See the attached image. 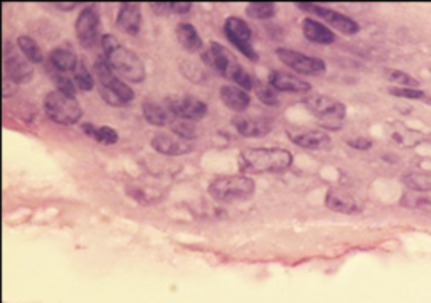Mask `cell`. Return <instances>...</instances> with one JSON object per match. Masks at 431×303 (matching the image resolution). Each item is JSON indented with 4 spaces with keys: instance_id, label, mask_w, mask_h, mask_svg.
<instances>
[{
    "instance_id": "d4e9b609",
    "label": "cell",
    "mask_w": 431,
    "mask_h": 303,
    "mask_svg": "<svg viewBox=\"0 0 431 303\" xmlns=\"http://www.w3.org/2000/svg\"><path fill=\"white\" fill-rule=\"evenodd\" d=\"M402 182L408 189L414 190V193L421 194H431V174L426 172H408L402 177Z\"/></svg>"
},
{
    "instance_id": "44dd1931",
    "label": "cell",
    "mask_w": 431,
    "mask_h": 303,
    "mask_svg": "<svg viewBox=\"0 0 431 303\" xmlns=\"http://www.w3.org/2000/svg\"><path fill=\"white\" fill-rule=\"evenodd\" d=\"M302 33L305 35L307 41L314 44H322V46H329V44L335 42V34L330 27L325 24L315 21V19H303L302 22Z\"/></svg>"
},
{
    "instance_id": "2e32d148",
    "label": "cell",
    "mask_w": 431,
    "mask_h": 303,
    "mask_svg": "<svg viewBox=\"0 0 431 303\" xmlns=\"http://www.w3.org/2000/svg\"><path fill=\"white\" fill-rule=\"evenodd\" d=\"M117 26L129 35H137L142 29V9L138 3L125 2L120 6L117 15Z\"/></svg>"
},
{
    "instance_id": "7402d4cb",
    "label": "cell",
    "mask_w": 431,
    "mask_h": 303,
    "mask_svg": "<svg viewBox=\"0 0 431 303\" xmlns=\"http://www.w3.org/2000/svg\"><path fill=\"white\" fill-rule=\"evenodd\" d=\"M175 38H177L179 44H181L184 49L189 51V53H202V51L206 49L204 41H202L201 35H199L197 29L189 22L177 24V27H175Z\"/></svg>"
},
{
    "instance_id": "5bb4252c",
    "label": "cell",
    "mask_w": 431,
    "mask_h": 303,
    "mask_svg": "<svg viewBox=\"0 0 431 303\" xmlns=\"http://www.w3.org/2000/svg\"><path fill=\"white\" fill-rule=\"evenodd\" d=\"M152 149L162 155H169V157H179V155H186L194 150V142L184 140V138L177 137L172 133H157L150 142Z\"/></svg>"
},
{
    "instance_id": "484cf974",
    "label": "cell",
    "mask_w": 431,
    "mask_h": 303,
    "mask_svg": "<svg viewBox=\"0 0 431 303\" xmlns=\"http://www.w3.org/2000/svg\"><path fill=\"white\" fill-rule=\"evenodd\" d=\"M17 47H19V51H21V53L26 56L31 63H33V65H38V63L44 61L41 47H39V44L35 42L33 38H29V35H19Z\"/></svg>"
},
{
    "instance_id": "d6a6232c",
    "label": "cell",
    "mask_w": 431,
    "mask_h": 303,
    "mask_svg": "<svg viewBox=\"0 0 431 303\" xmlns=\"http://www.w3.org/2000/svg\"><path fill=\"white\" fill-rule=\"evenodd\" d=\"M93 138L101 145H115L118 142V133L115 131L111 126H97V131H95Z\"/></svg>"
},
{
    "instance_id": "7a4b0ae2",
    "label": "cell",
    "mask_w": 431,
    "mask_h": 303,
    "mask_svg": "<svg viewBox=\"0 0 431 303\" xmlns=\"http://www.w3.org/2000/svg\"><path fill=\"white\" fill-rule=\"evenodd\" d=\"M293 162V157L288 150L278 147H258V149H246L239 154L238 167L241 174H280L288 170Z\"/></svg>"
},
{
    "instance_id": "52a82bcc",
    "label": "cell",
    "mask_w": 431,
    "mask_h": 303,
    "mask_svg": "<svg viewBox=\"0 0 431 303\" xmlns=\"http://www.w3.org/2000/svg\"><path fill=\"white\" fill-rule=\"evenodd\" d=\"M303 105L307 106L317 118L322 120L323 129L339 130L342 120L345 118L347 108L339 99L325 97V95H312V97L303 99Z\"/></svg>"
},
{
    "instance_id": "4dcf8cb0",
    "label": "cell",
    "mask_w": 431,
    "mask_h": 303,
    "mask_svg": "<svg viewBox=\"0 0 431 303\" xmlns=\"http://www.w3.org/2000/svg\"><path fill=\"white\" fill-rule=\"evenodd\" d=\"M253 91L257 93V97L263 105L266 106H277L278 105V91L275 90L270 83L263 81H254L253 83Z\"/></svg>"
},
{
    "instance_id": "cb8c5ba5",
    "label": "cell",
    "mask_w": 431,
    "mask_h": 303,
    "mask_svg": "<svg viewBox=\"0 0 431 303\" xmlns=\"http://www.w3.org/2000/svg\"><path fill=\"white\" fill-rule=\"evenodd\" d=\"M143 118L154 126H170L175 117L170 113L165 103H155V101H145L142 105Z\"/></svg>"
},
{
    "instance_id": "5b68a950",
    "label": "cell",
    "mask_w": 431,
    "mask_h": 303,
    "mask_svg": "<svg viewBox=\"0 0 431 303\" xmlns=\"http://www.w3.org/2000/svg\"><path fill=\"white\" fill-rule=\"evenodd\" d=\"M253 179L250 175L236 174V175H221L216 177L209 184L211 197L219 202H238L246 201L254 194Z\"/></svg>"
},
{
    "instance_id": "d590c367",
    "label": "cell",
    "mask_w": 431,
    "mask_h": 303,
    "mask_svg": "<svg viewBox=\"0 0 431 303\" xmlns=\"http://www.w3.org/2000/svg\"><path fill=\"white\" fill-rule=\"evenodd\" d=\"M347 145L352 147V149H357V150H367V149H371V147H373V142H371L369 138L359 137V138H349V140H347Z\"/></svg>"
},
{
    "instance_id": "ffe728a7",
    "label": "cell",
    "mask_w": 431,
    "mask_h": 303,
    "mask_svg": "<svg viewBox=\"0 0 431 303\" xmlns=\"http://www.w3.org/2000/svg\"><path fill=\"white\" fill-rule=\"evenodd\" d=\"M219 98H221L222 105L226 108L236 111V113H243V111L248 110L251 98L248 91L243 90L236 85H226L219 90Z\"/></svg>"
},
{
    "instance_id": "f546056e",
    "label": "cell",
    "mask_w": 431,
    "mask_h": 303,
    "mask_svg": "<svg viewBox=\"0 0 431 303\" xmlns=\"http://www.w3.org/2000/svg\"><path fill=\"white\" fill-rule=\"evenodd\" d=\"M170 131L177 135V137L184 138V140H190L194 142L197 138V126L194 125V122H189V120H181L175 118L172 123H170Z\"/></svg>"
},
{
    "instance_id": "8992f818",
    "label": "cell",
    "mask_w": 431,
    "mask_h": 303,
    "mask_svg": "<svg viewBox=\"0 0 431 303\" xmlns=\"http://www.w3.org/2000/svg\"><path fill=\"white\" fill-rule=\"evenodd\" d=\"M44 111H46L47 118L51 122L65 126L78 123L83 115V108L79 106L78 99L74 97H67V95L58 90L46 95V98H44Z\"/></svg>"
},
{
    "instance_id": "603a6c76",
    "label": "cell",
    "mask_w": 431,
    "mask_h": 303,
    "mask_svg": "<svg viewBox=\"0 0 431 303\" xmlns=\"http://www.w3.org/2000/svg\"><path fill=\"white\" fill-rule=\"evenodd\" d=\"M49 63L59 73H73L79 59L71 46H59L49 53Z\"/></svg>"
},
{
    "instance_id": "1f68e13d",
    "label": "cell",
    "mask_w": 431,
    "mask_h": 303,
    "mask_svg": "<svg viewBox=\"0 0 431 303\" xmlns=\"http://www.w3.org/2000/svg\"><path fill=\"white\" fill-rule=\"evenodd\" d=\"M386 78L401 88H420V81L401 69H386Z\"/></svg>"
},
{
    "instance_id": "d6986e66",
    "label": "cell",
    "mask_w": 431,
    "mask_h": 303,
    "mask_svg": "<svg viewBox=\"0 0 431 303\" xmlns=\"http://www.w3.org/2000/svg\"><path fill=\"white\" fill-rule=\"evenodd\" d=\"M288 135L290 140L302 149L318 150L330 143V137L325 130H295L290 131Z\"/></svg>"
},
{
    "instance_id": "4fadbf2b",
    "label": "cell",
    "mask_w": 431,
    "mask_h": 303,
    "mask_svg": "<svg viewBox=\"0 0 431 303\" xmlns=\"http://www.w3.org/2000/svg\"><path fill=\"white\" fill-rule=\"evenodd\" d=\"M74 27L76 38H78V42L81 44V47H85V49L95 47L99 35V15L95 10V7H85L79 12Z\"/></svg>"
},
{
    "instance_id": "e0dca14e",
    "label": "cell",
    "mask_w": 431,
    "mask_h": 303,
    "mask_svg": "<svg viewBox=\"0 0 431 303\" xmlns=\"http://www.w3.org/2000/svg\"><path fill=\"white\" fill-rule=\"evenodd\" d=\"M325 206L341 214H356L361 211V202L342 189H330L325 195Z\"/></svg>"
},
{
    "instance_id": "8d00e7d4",
    "label": "cell",
    "mask_w": 431,
    "mask_h": 303,
    "mask_svg": "<svg viewBox=\"0 0 431 303\" xmlns=\"http://www.w3.org/2000/svg\"><path fill=\"white\" fill-rule=\"evenodd\" d=\"M76 6H78V3H59V2L54 3V7H58V9H63V10H73Z\"/></svg>"
},
{
    "instance_id": "ac0fdd59",
    "label": "cell",
    "mask_w": 431,
    "mask_h": 303,
    "mask_svg": "<svg viewBox=\"0 0 431 303\" xmlns=\"http://www.w3.org/2000/svg\"><path fill=\"white\" fill-rule=\"evenodd\" d=\"M268 83L275 88L277 91H282V93H309L312 90L310 83H307L305 79L297 78V76L288 74V73H282V71H273L270 74Z\"/></svg>"
},
{
    "instance_id": "277c9868",
    "label": "cell",
    "mask_w": 431,
    "mask_h": 303,
    "mask_svg": "<svg viewBox=\"0 0 431 303\" xmlns=\"http://www.w3.org/2000/svg\"><path fill=\"white\" fill-rule=\"evenodd\" d=\"M93 73L97 76L99 85V95L103 101L110 106H125L135 98L133 90L127 85L125 79L111 69L105 58H98L93 65Z\"/></svg>"
},
{
    "instance_id": "ba28073f",
    "label": "cell",
    "mask_w": 431,
    "mask_h": 303,
    "mask_svg": "<svg viewBox=\"0 0 431 303\" xmlns=\"http://www.w3.org/2000/svg\"><path fill=\"white\" fill-rule=\"evenodd\" d=\"M3 69L6 78L15 85H26L34 76L33 63L19 51L17 46H10L9 42L3 47Z\"/></svg>"
},
{
    "instance_id": "3957f363",
    "label": "cell",
    "mask_w": 431,
    "mask_h": 303,
    "mask_svg": "<svg viewBox=\"0 0 431 303\" xmlns=\"http://www.w3.org/2000/svg\"><path fill=\"white\" fill-rule=\"evenodd\" d=\"M202 61L207 66L213 67L214 71H218L222 78L229 79L234 85L243 88V90L250 91L253 90V78L246 73L245 67L239 65L236 56L231 53L227 47L222 46L219 42H211L209 46L202 51Z\"/></svg>"
},
{
    "instance_id": "83f0119b",
    "label": "cell",
    "mask_w": 431,
    "mask_h": 303,
    "mask_svg": "<svg viewBox=\"0 0 431 303\" xmlns=\"http://www.w3.org/2000/svg\"><path fill=\"white\" fill-rule=\"evenodd\" d=\"M150 7L155 14L182 15V14H187V12H190V9H193V3H189V2H152Z\"/></svg>"
},
{
    "instance_id": "9c48e42d",
    "label": "cell",
    "mask_w": 431,
    "mask_h": 303,
    "mask_svg": "<svg viewBox=\"0 0 431 303\" xmlns=\"http://www.w3.org/2000/svg\"><path fill=\"white\" fill-rule=\"evenodd\" d=\"M225 34L227 41L233 44L239 53L245 54L251 61H258L259 56L253 47V44H251L253 33H251L248 22L243 21L241 17H236V15H231L225 22Z\"/></svg>"
},
{
    "instance_id": "9a60e30c",
    "label": "cell",
    "mask_w": 431,
    "mask_h": 303,
    "mask_svg": "<svg viewBox=\"0 0 431 303\" xmlns=\"http://www.w3.org/2000/svg\"><path fill=\"white\" fill-rule=\"evenodd\" d=\"M233 126L239 135L246 138H261L271 133L273 123L265 117H248V115H238L233 118Z\"/></svg>"
},
{
    "instance_id": "836d02e7",
    "label": "cell",
    "mask_w": 431,
    "mask_h": 303,
    "mask_svg": "<svg viewBox=\"0 0 431 303\" xmlns=\"http://www.w3.org/2000/svg\"><path fill=\"white\" fill-rule=\"evenodd\" d=\"M54 83H56V88H58V91L67 95V97L76 98V85L73 79L67 78L66 73H59V71H56Z\"/></svg>"
},
{
    "instance_id": "30bf717a",
    "label": "cell",
    "mask_w": 431,
    "mask_h": 303,
    "mask_svg": "<svg viewBox=\"0 0 431 303\" xmlns=\"http://www.w3.org/2000/svg\"><path fill=\"white\" fill-rule=\"evenodd\" d=\"M163 103L175 118L189 120V122L206 118L209 111L206 103L194 95H172L163 99Z\"/></svg>"
},
{
    "instance_id": "f1b7e54d",
    "label": "cell",
    "mask_w": 431,
    "mask_h": 303,
    "mask_svg": "<svg viewBox=\"0 0 431 303\" xmlns=\"http://www.w3.org/2000/svg\"><path fill=\"white\" fill-rule=\"evenodd\" d=\"M73 81L76 88L81 91H91L95 88L93 74H91V71L88 69V66L83 61H79L76 69L73 71Z\"/></svg>"
},
{
    "instance_id": "6da1fadb",
    "label": "cell",
    "mask_w": 431,
    "mask_h": 303,
    "mask_svg": "<svg viewBox=\"0 0 431 303\" xmlns=\"http://www.w3.org/2000/svg\"><path fill=\"white\" fill-rule=\"evenodd\" d=\"M101 49L105 61L120 78L131 83H142L143 79H145L147 71L140 56L135 53V51L129 49L125 44L120 42L115 35H103Z\"/></svg>"
},
{
    "instance_id": "7c38bea8",
    "label": "cell",
    "mask_w": 431,
    "mask_h": 303,
    "mask_svg": "<svg viewBox=\"0 0 431 303\" xmlns=\"http://www.w3.org/2000/svg\"><path fill=\"white\" fill-rule=\"evenodd\" d=\"M277 56L283 65L288 66L290 69L295 71V73L315 76V74L325 73V69H327L325 61H323V59L298 53V51L288 49V47H278Z\"/></svg>"
},
{
    "instance_id": "74e56055",
    "label": "cell",
    "mask_w": 431,
    "mask_h": 303,
    "mask_svg": "<svg viewBox=\"0 0 431 303\" xmlns=\"http://www.w3.org/2000/svg\"><path fill=\"white\" fill-rule=\"evenodd\" d=\"M430 71H431V69H430Z\"/></svg>"
},
{
    "instance_id": "8fae6325",
    "label": "cell",
    "mask_w": 431,
    "mask_h": 303,
    "mask_svg": "<svg viewBox=\"0 0 431 303\" xmlns=\"http://www.w3.org/2000/svg\"><path fill=\"white\" fill-rule=\"evenodd\" d=\"M297 7L298 9L307 10V12H310V14L317 15V17H320L322 21H325V24H329V26H332L334 29H337L339 33H342L345 35L357 34L359 29H361L359 24L354 21V19H350L349 15L329 9V7H322V6H318V3H309V2H297Z\"/></svg>"
},
{
    "instance_id": "4316f807",
    "label": "cell",
    "mask_w": 431,
    "mask_h": 303,
    "mask_svg": "<svg viewBox=\"0 0 431 303\" xmlns=\"http://www.w3.org/2000/svg\"><path fill=\"white\" fill-rule=\"evenodd\" d=\"M277 10V6L273 2H251L246 7V14L248 17L254 19V21H266L271 19Z\"/></svg>"
},
{
    "instance_id": "e575fe53",
    "label": "cell",
    "mask_w": 431,
    "mask_h": 303,
    "mask_svg": "<svg viewBox=\"0 0 431 303\" xmlns=\"http://www.w3.org/2000/svg\"><path fill=\"white\" fill-rule=\"evenodd\" d=\"M389 95L398 98H406V99H426L425 91L418 90V88H401V86H393L389 88Z\"/></svg>"
}]
</instances>
